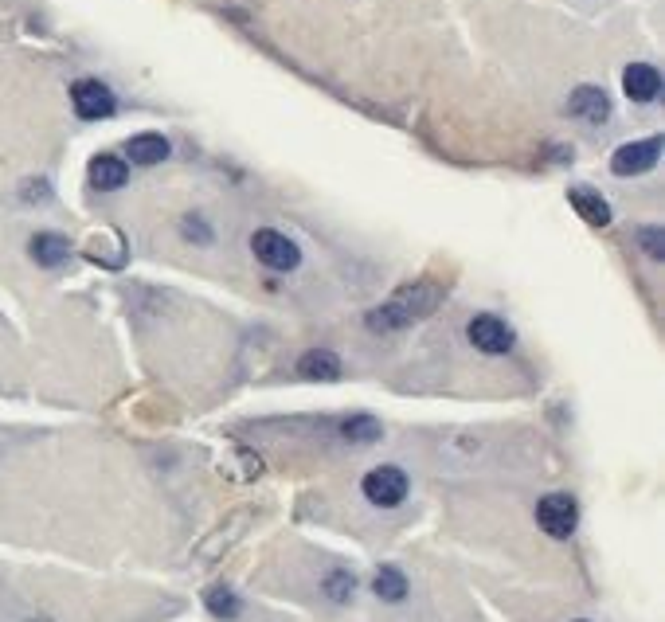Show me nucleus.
Masks as SVG:
<instances>
[{
  "instance_id": "obj_10",
  "label": "nucleus",
  "mask_w": 665,
  "mask_h": 622,
  "mask_svg": "<svg viewBox=\"0 0 665 622\" xmlns=\"http://www.w3.org/2000/svg\"><path fill=\"white\" fill-rule=\"evenodd\" d=\"M568 204L579 212V220L591 223V227H607L611 223V204L595 188H587V184H579V188L568 192Z\"/></svg>"
},
{
  "instance_id": "obj_7",
  "label": "nucleus",
  "mask_w": 665,
  "mask_h": 622,
  "mask_svg": "<svg viewBox=\"0 0 665 622\" xmlns=\"http://www.w3.org/2000/svg\"><path fill=\"white\" fill-rule=\"evenodd\" d=\"M466 333H470V345L486 356H505L513 349V341H517L513 329H509L501 317H493V313H478Z\"/></svg>"
},
{
  "instance_id": "obj_6",
  "label": "nucleus",
  "mask_w": 665,
  "mask_h": 622,
  "mask_svg": "<svg viewBox=\"0 0 665 622\" xmlns=\"http://www.w3.org/2000/svg\"><path fill=\"white\" fill-rule=\"evenodd\" d=\"M662 157V137H646V141H630V145H619L615 157H611V173L615 177H642L658 165Z\"/></svg>"
},
{
  "instance_id": "obj_4",
  "label": "nucleus",
  "mask_w": 665,
  "mask_h": 622,
  "mask_svg": "<svg viewBox=\"0 0 665 622\" xmlns=\"http://www.w3.org/2000/svg\"><path fill=\"white\" fill-rule=\"evenodd\" d=\"M71 102H75V114H79L83 122L114 118V110H118L114 90L106 87V83H98V79H79V83L71 87Z\"/></svg>"
},
{
  "instance_id": "obj_17",
  "label": "nucleus",
  "mask_w": 665,
  "mask_h": 622,
  "mask_svg": "<svg viewBox=\"0 0 665 622\" xmlns=\"http://www.w3.org/2000/svg\"><path fill=\"white\" fill-rule=\"evenodd\" d=\"M204 603H208V611H212L216 619H235V615H239V595H235L231 587H208Z\"/></svg>"
},
{
  "instance_id": "obj_1",
  "label": "nucleus",
  "mask_w": 665,
  "mask_h": 622,
  "mask_svg": "<svg viewBox=\"0 0 665 622\" xmlns=\"http://www.w3.org/2000/svg\"><path fill=\"white\" fill-rule=\"evenodd\" d=\"M439 302H443V290L431 286V282L403 286L392 302H384L380 310L368 313V329H372V333H396L403 325H411L415 317H427Z\"/></svg>"
},
{
  "instance_id": "obj_3",
  "label": "nucleus",
  "mask_w": 665,
  "mask_h": 622,
  "mask_svg": "<svg viewBox=\"0 0 665 622\" xmlns=\"http://www.w3.org/2000/svg\"><path fill=\"white\" fill-rule=\"evenodd\" d=\"M360 489H364V497H368L372 505H380V509H396V505H403V497H407L411 482H407V474H403L399 466H376V470L364 474Z\"/></svg>"
},
{
  "instance_id": "obj_18",
  "label": "nucleus",
  "mask_w": 665,
  "mask_h": 622,
  "mask_svg": "<svg viewBox=\"0 0 665 622\" xmlns=\"http://www.w3.org/2000/svg\"><path fill=\"white\" fill-rule=\"evenodd\" d=\"M356 591V576L353 572H345V568H337V572H329L325 579V595L333 599V603H349Z\"/></svg>"
},
{
  "instance_id": "obj_16",
  "label": "nucleus",
  "mask_w": 665,
  "mask_h": 622,
  "mask_svg": "<svg viewBox=\"0 0 665 622\" xmlns=\"http://www.w3.org/2000/svg\"><path fill=\"white\" fill-rule=\"evenodd\" d=\"M341 435H345L349 443H376V439L384 435V427H380L372 415H349V419L341 423Z\"/></svg>"
},
{
  "instance_id": "obj_2",
  "label": "nucleus",
  "mask_w": 665,
  "mask_h": 622,
  "mask_svg": "<svg viewBox=\"0 0 665 622\" xmlns=\"http://www.w3.org/2000/svg\"><path fill=\"white\" fill-rule=\"evenodd\" d=\"M536 525L552 540H568L579 525V505L572 493H544L536 501Z\"/></svg>"
},
{
  "instance_id": "obj_14",
  "label": "nucleus",
  "mask_w": 665,
  "mask_h": 622,
  "mask_svg": "<svg viewBox=\"0 0 665 622\" xmlns=\"http://www.w3.org/2000/svg\"><path fill=\"white\" fill-rule=\"evenodd\" d=\"M126 157H130L133 165H161L165 157H169V141L161 134H137L126 141Z\"/></svg>"
},
{
  "instance_id": "obj_15",
  "label": "nucleus",
  "mask_w": 665,
  "mask_h": 622,
  "mask_svg": "<svg viewBox=\"0 0 665 622\" xmlns=\"http://www.w3.org/2000/svg\"><path fill=\"white\" fill-rule=\"evenodd\" d=\"M372 591H376L384 603H403V599H407V576H403L399 568H392V564H384V568L376 572V579H372Z\"/></svg>"
},
{
  "instance_id": "obj_13",
  "label": "nucleus",
  "mask_w": 665,
  "mask_h": 622,
  "mask_svg": "<svg viewBox=\"0 0 665 622\" xmlns=\"http://www.w3.org/2000/svg\"><path fill=\"white\" fill-rule=\"evenodd\" d=\"M298 376L302 380H321V384L341 380V360H337V353H329V349H310V353H302V360H298Z\"/></svg>"
},
{
  "instance_id": "obj_8",
  "label": "nucleus",
  "mask_w": 665,
  "mask_h": 622,
  "mask_svg": "<svg viewBox=\"0 0 665 622\" xmlns=\"http://www.w3.org/2000/svg\"><path fill=\"white\" fill-rule=\"evenodd\" d=\"M568 110L576 114L579 122L599 126V122L611 118V98H607V90H599V87H576L572 98H568Z\"/></svg>"
},
{
  "instance_id": "obj_12",
  "label": "nucleus",
  "mask_w": 665,
  "mask_h": 622,
  "mask_svg": "<svg viewBox=\"0 0 665 622\" xmlns=\"http://www.w3.org/2000/svg\"><path fill=\"white\" fill-rule=\"evenodd\" d=\"M28 255L40 263V267H63L67 259H71V243L63 239V235H51V231H40V235H32V243H28Z\"/></svg>"
},
{
  "instance_id": "obj_11",
  "label": "nucleus",
  "mask_w": 665,
  "mask_h": 622,
  "mask_svg": "<svg viewBox=\"0 0 665 622\" xmlns=\"http://www.w3.org/2000/svg\"><path fill=\"white\" fill-rule=\"evenodd\" d=\"M126 180H130V165H126L122 157L102 153V157L90 161V184H94L98 192H114V188H122Z\"/></svg>"
},
{
  "instance_id": "obj_5",
  "label": "nucleus",
  "mask_w": 665,
  "mask_h": 622,
  "mask_svg": "<svg viewBox=\"0 0 665 622\" xmlns=\"http://www.w3.org/2000/svg\"><path fill=\"white\" fill-rule=\"evenodd\" d=\"M251 251H255V259L270 270H294L302 263L298 243L286 239L282 231H255V235H251Z\"/></svg>"
},
{
  "instance_id": "obj_20",
  "label": "nucleus",
  "mask_w": 665,
  "mask_h": 622,
  "mask_svg": "<svg viewBox=\"0 0 665 622\" xmlns=\"http://www.w3.org/2000/svg\"><path fill=\"white\" fill-rule=\"evenodd\" d=\"M576 622H587V619H576Z\"/></svg>"
},
{
  "instance_id": "obj_19",
  "label": "nucleus",
  "mask_w": 665,
  "mask_h": 622,
  "mask_svg": "<svg viewBox=\"0 0 665 622\" xmlns=\"http://www.w3.org/2000/svg\"><path fill=\"white\" fill-rule=\"evenodd\" d=\"M638 247L646 251V259H654V263H662L665 259V239H662V227H642L638 231Z\"/></svg>"
},
{
  "instance_id": "obj_9",
  "label": "nucleus",
  "mask_w": 665,
  "mask_h": 622,
  "mask_svg": "<svg viewBox=\"0 0 665 622\" xmlns=\"http://www.w3.org/2000/svg\"><path fill=\"white\" fill-rule=\"evenodd\" d=\"M622 90L630 102H654L662 94V75L650 63H630L622 71Z\"/></svg>"
}]
</instances>
